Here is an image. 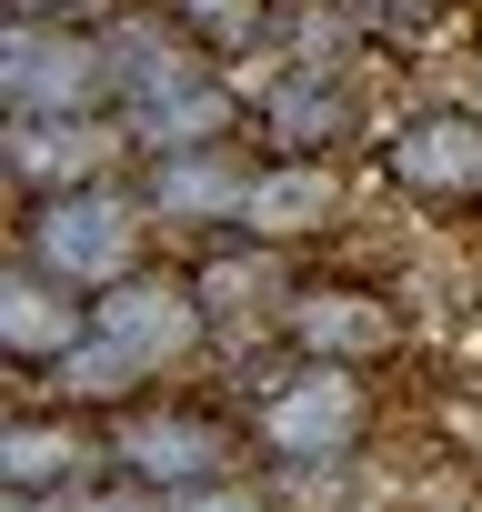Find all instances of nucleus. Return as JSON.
I'll return each mask as SVG.
<instances>
[{
    "instance_id": "obj_1",
    "label": "nucleus",
    "mask_w": 482,
    "mask_h": 512,
    "mask_svg": "<svg viewBox=\"0 0 482 512\" xmlns=\"http://www.w3.org/2000/svg\"><path fill=\"white\" fill-rule=\"evenodd\" d=\"M0 101H11V121H81L121 101L111 41L91 21H11L0 31Z\"/></svg>"
},
{
    "instance_id": "obj_2",
    "label": "nucleus",
    "mask_w": 482,
    "mask_h": 512,
    "mask_svg": "<svg viewBox=\"0 0 482 512\" xmlns=\"http://www.w3.org/2000/svg\"><path fill=\"white\" fill-rule=\"evenodd\" d=\"M141 221H151V201H121V191L81 181V191H41L21 251H31L41 272L81 282V292H111V282L141 272Z\"/></svg>"
},
{
    "instance_id": "obj_3",
    "label": "nucleus",
    "mask_w": 482,
    "mask_h": 512,
    "mask_svg": "<svg viewBox=\"0 0 482 512\" xmlns=\"http://www.w3.org/2000/svg\"><path fill=\"white\" fill-rule=\"evenodd\" d=\"M382 171H392V191L422 201V211H472V201H482V101L412 111V121L382 141Z\"/></svg>"
},
{
    "instance_id": "obj_4",
    "label": "nucleus",
    "mask_w": 482,
    "mask_h": 512,
    "mask_svg": "<svg viewBox=\"0 0 482 512\" xmlns=\"http://www.w3.org/2000/svg\"><path fill=\"white\" fill-rule=\"evenodd\" d=\"M362 422H372V402H362L352 362H312L302 382H282V392L262 402V442H272L282 462H342V452L362 442Z\"/></svg>"
},
{
    "instance_id": "obj_5",
    "label": "nucleus",
    "mask_w": 482,
    "mask_h": 512,
    "mask_svg": "<svg viewBox=\"0 0 482 512\" xmlns=\"http://www.w3.org/2000/svg\"><path fill=\"white\" fill-rule=\"evenodd\" d=\"M111 462H121L131 482H151V492H191V482H231L241 442H231V422H211V412H131V422L111 432Z\"/></svg>"
},
{
    "instance_id": "obj_6",
    "label": "nucleus",
    "mask_w": 482,
    "mask_h": 512,
    "mask_svg": "<svg viewBox=\"0 0 482 512\" xmlns=\"http://www.w3.org/2000/svg\"><path fill=\"white\" fill-rule=\"evenodd\" d=\"M91 332L121 342V352H141V362L161 372V362H181V352L211 332V312H201V282H181V272H131V282H111V292L91 302Z\"/></svg>"
},
{
    "instance_id": "obj_7",
    "label": "nucleus",
    "mask_w": 482,
    "mask_h": 512,
    "mask_svg": "<svg viewBox=\"0 0 482 512\" xmlns=\"http://www.w3.org/2000/svg\"><path fill=\"white\" fill-rule=\"evenodd\" d=\"M252 181H262V151L201 141V151H151L141 201H151L161 221H241V211H252Z\"/></svg>"
},
{
    "instance_id": "obj_8",
    "label": "nucleus",
    "mask_w": 482,
    "mask_h": 512,
    "mask_svg": "<svg viewBox=\"0 0 482 512\" xmlns=\"http://www.w3.org/2000/svg\"><path fill=\"white\" fill-rule=\"evenodd\" d=\"M81 342H91V302H81V282L41 272L31 251H21V262L0 272V352H11V362H51V372H61Z\"/></svg>"
},
{
    "instance_id": "obj_9",
    "label": "nucleus",
    "mask_w": 482,
    "mask_h": 512,
    "mask_svg": "<svg viewBox=\"0 0 482 512\" xmlns=\"http://www.w3.org/2000/svg\"><path fill=\"white\" fill-rule=\"evenodd\" d=\"M362 131V91L342 61H282L272 101H262V141L272 151H342Z\"/></svg>"
},
{
    "instance_id": "obj_10",
    "label": "nucleus",
    "mask_w": 482,
    "mask_h": 512,
    "mask_svg": "<svg viewBox=\"0 0 482 512\" xmlns=\"http://www.w3.org/2000/svg\"><path fill=\"white\" fill-rule=\"evenodd\" d=\"M282 332H292L312 362H382V352H402V312H392L382 292H362V282H312V292H292V302H282Z\"/></svg>"
},
{
    "instance_id": "obj_11",
    "label": "nucleus",
    "mask_w": 482,
    "mask_h": 512,
    "mask_svg": "<svg viewBox=\"0 0 482 512\" xmlns=\"http://www.w3.org/2000/svg\"><path fill=\"white\" fill-rule=\"evenodd\" d=\"M332 211H342V171H332V151H272L262 181H252V211H241V231L282 251V241L332 231Z\"/></svg>"
},
{
    "instance_id": "obj_12",
    "label": "nucleus",
    "mask_w": 482,
    "mask_h": 512,
    "mask_svg": "<svg viewBox=\"0 0 482 512\" xmlns=\"http://www.w3.org/2000/svg\"><path fill=\"white\" fill-rule=\"evenodd\" d=\"M91 462H101V442H91V422H81L71 402H61V412H21V422H0V482H11L21 502L81 482Z\"/></svg>"
},
{
    "instance_id": "obj_13",
    "label": "nucleus",
    "mask_w": 482,
    "mask_h": 512,
    "mask_svg": "<svg viewBox=\"0 0 482 512\" xmlns=\"http://www.w3.org/2000/svg\"><path fill=\"white\" fill-rule=\"evenodd\" d=\"M111 151H121V131L101 111H81V121H11V171L31 191H81V181L111 171Z\"/></svg>"
},
{
    "instance_id": "obj_14",
    "label": "nucleus",
    "mask_w": 482,
    "mask_h": 512,
    "mask_svg": "<svg viewBox=\"0 0 482 512\" xmlns=\"http://www.w3.org/2000/svg\"><path fill=\"white\" fill-rule=\"evenodd\" d=\"M141 382H151V362H141V352H121V342H101V332L61 362V402H71V412H111V402H131Z\"/></svg>"
},
{
    "instance_id": "obj_15",
    "label": "nucleus",
    "mask_w": 482,
    "mask_h": 512,
    "mask_svg": "<svg viewBox=\"0 0 482 512\" xmlns=\"http://www.w3.org/2000/svg\"><path fill=\"white\" fill-rule=\"evenodd\" d=\"M201 282V312L211 322H231V312H252L262 292H282V272H272V241L252 251V262H211V272H191Z\"/></svg>"
},
{
    "instance_id": "obj_16",
    "label": "nucleus",
    "mask_w": 482,
    "mask_h": 512,
    "mask_svg": "<svg viewBox=\"0 0 482 512\" xmlns=\"http://www.w3.org/2000/svg\"><path fill=\"white\" fill-rule=\"evenodd\" d=\"M171 11H181L221 61H241V41H262V31H272V0H171Z\"/></svg>"
},
{
    "instance_id": "obj_17",
    "label": "nucleus",
    "mask_w": 482,
    "mask_h": 512,
    "mask_svg": "<svg viewBox=\"0 0 482 512\" xmlns=\"http://www.w3.org/2000/svg\"><path fill=\"white\" fill-rule=\"evenodd\" d=\"M161 512H252V492H231V482H191V492H161Z\"/></svg>"
},
{
    "instance_id": "obj_18",
    "label": "nucleus",
    "mask_w": 482,
    "mask_h": 512,
    "mask_svg": "<svg viewBox=\"0 0 482 512\" xmlns=\"http://www.w3.org/2000/svg\"><path fill=\"white\" fill-rule=\"evenodd\" d=\"M472 101H482V61H472Z\"/></svg>"
}]
</instances>
